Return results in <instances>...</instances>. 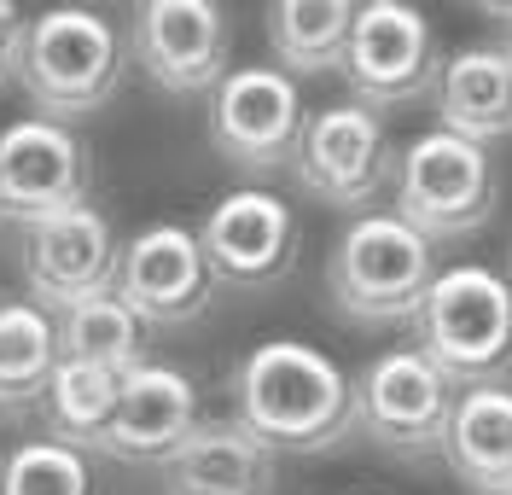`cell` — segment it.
<instances>
[{
    "label": "cell",
    "mask_w": 512,
    "mask_h": 495,
    "mask_svg": "<svg viewBox=\"0 0 512 495\" xmlns=\"http://www.w3.org/2000/svg\"><path fill=\"white\" fill-rule=\"evenodd\" d=\"M233 420L268 455H320L355 431V379L297 338H268L233 367Z\"/></svg>",
    "instance_id": "1"
},
{
    "label": "cell",
    "mask_w": 512,
    "mask_h": 495,
    "mask_svg": "<svg viewBox=\"0 0 512 495\" xmlns=\"http://www.w3.org/2000/svg\"><path fill=\"white\" fill-rule=\"evenodd\" d=\"M123 70H128V41L105 12L53 6V12L24 24L12 76L47 123L70 129L76 117H94L117 99Z\"/></svg>",
    "instance_id": "2"
},
{
    "label": "cell",
    "mask_w": 512,
    "mask_h": 495,
    "mask_svg": "<svg viewBox=\"0 0 512 495\" xmlns=\"http://www.w3.org/2000/svg\"><path fill=\"white\" fill-rule=\"evenodd\" d=\"M419 356L443 373L448 385L478 391L501 385L512 367V286L507 274L478 263L443 268L414 315Z\"/></svg>",
    "instance_id": "3"
},
{
    "label": "cell",
    "mask_w": 512,
    "mask_h": 495,
    "mask_svg": "<svg viewBox=\"0 0 512 495\" xmlns=\"http://www.w3.org/2000/svg\"><path fill=\"white\" fill-rule=\"evenodd\" d=\"M437 280L431 263V239L414 233L396 210L384 216H355L344 239L332 245V263H326V286L332 303L361 321V327H396V321H414L425 292Z\"/></svg>",
    "instance_id": "4"
},
{
    "label": "cell",
    "mask_w": 512,
    "mask_h": 495,
    "mask_svg": "<svg viewBox=\"0 0 512 495\" xmlns=\"http://www.w3.org/2000/svg\"><path fill=\"white\" fill-rule=\"evenodd\" d=\"M396 216L425 239H460L495 216V164L489 152L448 129L408 140L396 164Z\"/></svg>",
    "instance_id": "5"
},
{
    "label": "cell",
    "mask_w": 512,
    "mask_h": 495,
    "mask_svg": "<svg viewBox=\"0 0 512 495\" xmlns=\"http://www.w3.org/2000/svg\"><path fill=\"white\" fill-rule=\"evenodd\" d=\"M437 35L425 24V12L408 0H367L355 6L350 47H344V82L355 105L384 111V105H408V99L437 94Z\"/></svg>",
    "instance_id": "6"
},
{
    "label": "cell",
    "mask_w": 512,
    "mask_h": 495,
    "mask_svg": "<svg viewBox=\"0 0 512 495\" xmlns=\"http://www.w3.org/2000/svg\"><path fill=\"white\" fill-rule=\"evenodd\" d=\"M303 123V94L280 65H239L210 94V146L245 175L286 169L297 158Z\"/></svg>",
    "instance_id": "7"
},
{
    "label": "cell",
    "mask_w": 512,
    "mask_h": 495,
    "mask_svg": "<svg viewBox=\"0 0 512 495\" xmlns=\"http://www.w3.org/2000/svg\"><path fill=\"white\" fill-rule=\"evenodd\" d=\"M111 297L140 327H187V321H198L210 309V297H216V274L204 263L198 233L181 228V222L140 228L117 251Z\"/></svg>",
    "instance_id": "8"
},
{
    "label": "cell",
    "mask_w": 512,
    "mask_h": 495,
    "mask_svg": "<svg viewBox=\"0 0 512 495\" xmlns=\"http://www.w3.org/2000/svg\"><path fill=\"white\" fill-rule=\"evenodd\" d=\"M448 414H454V385L419 350H384L355 379V426L379 449L396 455L443 449Z\"/></svg>",
    "instance_id": "9"
},
{
    "label": "cell",
    "mask_w": 512,
    "mask_h": 495,
    "mask_svg": "<svg viewBox=\"0 0 512 495\" xmlns=\"http://www.w3.org/2000/svg\"><path fill=\"white\" fill-rule=\"evenodd\" d=\"M128 59L163 94H216L227 76V12L216 0H146L128 18Z\"/></svg>",
    "instance_id": "10"
},
{
    "label": "cell",
    "mask_w": 512,
    "mask_h": 495,
    "mask_svg": "<svg viewBox=\"0 0 512 495\" xmlns=\"http://www.w3.org/2000/svg\"><path fill=\"white\" fill-rule=\"evenodd\" d=\"M88 146L64 123L24 117L12 129H0V222L35 228L47 216L82 210L88 204Z\"/></svg>",
    "instance_id": "11"
},
{
    "label": "cell",
    "mask_w": 512,
    "mask_h": 495,
    "mask_svg": "<svg viewBox=\"0 0 512 495\" xmlns=\"http://www.w3.org/2000/svg\"><path fill=\"white\" fill-rule=\"evenodd\" d=\"M198 245H204V263L216 274V286L262 292V286L286 280L291 263H297V216L268 187H239V193L210 204Z\"/></svg>",
    "instance_id": "12"
},
{
    "label": "cell",
    "mask_w": 512,
    "mask_h": 495,
    "mask_svg": "<svg viewBox=\"0 0 512 495\" xmlns=\"http://www.w3.org/2000/svg\"><path fill=\"white\" fill-rule=\"evenodd\" d=\"M297 181H303V193H315L320 204H332V210H361V204H373L384 187V175H390V146H384V123L379 111H367V105H326L315 111L309 123H303V140H297Z\"/></svg>",
    "instance_id": "13"
},
{
    "label": "cell",
    "mask_w": 512,
    "mask_h": 495,
    "mask_svg": "<svg viewBox=\"0 0 512 495\" xmlns=\"http://www.w3.org/2000/svg\"><path fill=\"white\" fill-rule=\"evenodd\" d=\"M117 233L99 216L94 204L82 210H64V216H47L24 228V280H30V303L59 315L82 297L111 292L117 280Z\"/></svg>",
    "instance_id": "14"
},
{
    "label": "cell",
    "mask_w": 512,
    "mask_h": 495,
    "mask_svg": "<svg viewBox=\"0 0 512 495\" xmlns=\"http://www.w3.org/2000/svg\"><path fill=\"white\" fill-rule=\"evenodd\" d=\"M192 431H198V391H192V379L163 362H146L134 373H123L117 414H111V426L99 437V455L134 461V466H163Z\"/></svg>",
    "instance_id": "15"
},
{
    "label": "cell",
    "mask_w": 512,
    "mask_h": 495,
    "mask_svg": "<svg viewBox=\"0 0 512 495\" xmlns=\"http://www.w3.org/2000/svg\"><path fill=\"white\" fill-rule=\"evenodd\" d=\"M158 472L163 495H274V455L239 420H198Z\"/></svg>",
    "instance_id": "16"
},
{
    "label": "cell",
    "mask_w": 512,
    "mask_h": 495,
    "mask_svg": "<svg viewBox=\"0 0 512 495\" xmlns=\"http://www.w3.org/2000/svg\"><path fill=\"white\" fill-rule=\"evenodd\" d=\"M437 111L443 129L489 146L512 134V65L501 47H460L437 76Z\"/></svg>",
    "instance_id": "17"
},
{
    "label": "cell",
    "mask_w": 512,
    "mask_h": 495,
    "mask_svg": "<svg viewBox=\"0 0 512 495\" xmlns=\"http://www.w3.org/2000/svg\"><path fill=\"white\" fill-rule=\"evenodd\" d=\"M443 455L460 484L501 490L512 478V385H478L454 396V414L443 431Z\"/></svg>",
    "instance_id": "18"
},
{
    "label": "cell",
    "mask_w": 512,
    "mask_h": 495,
    "mask_svg": "<svg viewBox=\"0 0 512 495\" xmlns=\"http://www.w3.org/2000/svg\"><path fill=\"white\" fill-rule=\"evenodd\" d=\"M53 338H59V362H88V367L117 373V379L146 367V327L111 292L59 309L53 315Z\"/></svg>",
    "instance_id": "19"
},
{
    "label": "cell",
    "mask_w": 512,
    "mask_h": 495,
    "mask_svg": "<svg viewBox=\"0 0 512 495\" xmlns=\"http://www.w3.org/2000/svg\"><path fill=\"white\" fill-rule=\"evenodd\" d=\"M355 6L350 0H274L268 6V47L286 65V76H320L344 70Z\"/></svg>",
    "instance_id": "20"
},
{
    "label": "cell",
    "mask_w": 512,
    "mask_h": 495,
    "mask_svg": "<svg viewBox=\"0 0 512 495\" xmlns=\"http://www.w3.org/2000/svg\"><path fill=\"white\" fill-rule=\"evenodd\" d=\"M117 391L123 379L105 373V367L88 362H59L47 391H41V420H47V437L53 443H70V449H99V437L117 414Z\"/></svg>",
    "instance_id": "21"
},
{
    "label": "cell",
    "mask_w": 512,
    "mask_h": 495,
    "mask_svg": "<svg viewBox=\"0 0 512 495\" xmlns=\"http://www.w3.org/2000/svg\"><path fill=\"white\" fill-rule=\"evenodd\" d=\"M53 367H59L53 315L35 303H0V408L12 414L41 402Z\"/></svg>",
    "instance_id": "22"
},
{
    "label": "cell",
    "mask_w": 512,
    "mask_h": 495,
    "mask_svg": "<svg viewBox=\"0 0 512 495\" xmlns=\"http://www.w3.org/2000/svg\"><path fill=\"white\" fill-rule=\"evenodd\" d=\"M0 495H94V472L82 449L30 437L0 461Z\"/></svg>",
    "instance_id": "23"
},
{
    "label": "cell",
    "mask_w": 512,
    "mask_h": 495,
    "mask_svg": "<svg viewBox=\"0 0 512 495\" xmlns=\"http://www.w3.org/2000/svg\"><path fill=\"white\" fill-rule=\"evenodd\" d=\"M18 35H24L18 6H0V88H6V76H12V65H18Z\"/></svg>",
    "instance_id": "24"
},
{
    "label": "cell",
    "mask_w": 512,
    "mask_h": 495,
    "mask_svg": "<svg viewBox=\"0 0 512 495\" xmlns=\"http://www.w3.org/2000/svg\"><path fill=\"white\" fill-rule=\"evenodd\" d=\"M495 18H501V30H507V41H501V53H507V65H512V6H495Z\"/></svg>",
    "instance_id": "25"
},
{
    "label": "cell",
    "mask_w": 512,
    "mask_h": 495,
    "mask_svg": "<svg viewBox=\"0 0 512 495\" xmlns=\"http://www.w3.org/2000/svg\"><path fill=\"white\" fill-rule=\"evenodd\" d=\"M489 495H512V478H507V484H501V490H489Z\"/></svg>",
    "instance_id": "26"
},
{
    "label": "cell",
    "mask_w": 512,
    "mask_h": 495,
    "mask_svg": "<svg viewBox=\"0 0 512 495\" xmlns=\"http://www.w3.org/2000/svg\"><path fill=\"white\" fill-rule=\"evenodd\" d=\"M507 286H512V268H507Z\"/></svg>",
    "instance_id": "27"
}]
</instances>
